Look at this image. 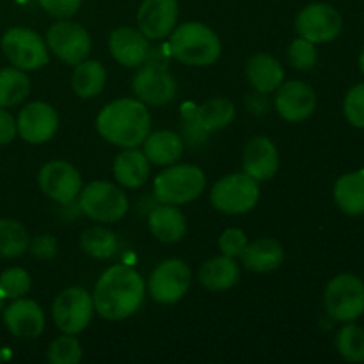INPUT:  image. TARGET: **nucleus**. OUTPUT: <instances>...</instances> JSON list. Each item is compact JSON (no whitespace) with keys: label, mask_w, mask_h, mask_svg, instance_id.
Returning a JSON list of instances; mask_svg holds the SVG:
<instances>
[{"label":"nucleus","mask_w":364,"mask_h":364,"mask_svg":"<svg viewBox=\"0 0 364 364\" xmlns=\"http://www.w3.org/2000/svg\"><path fill=\"white\" fill-rule=\"evenodd\" d=\"M144 294L146 284L137 270L127 265H112L96 281L92 304L102 318L117 322L141 308Z\"/></svg>","instance_id":"nucleus-1"},{"label":"nucleus","mask_w":364,"mask_h":364,"mask_svg":"<svg viewBox=\"0 0 364 364\" xmlns=\"http://www.w3.org/2000/svg\"><path fill=\"white\" fill-rule=\"evenodd\" d=\"M96 130L103 141L119 148H137L151 132V114L134 98L107 103L96 117Z\"/></svg>","instance_id":"nucleus-2"},{"label":"nucleus","mask_w":364,"mask_h":364,"mask_svg":"<svg viewBox=\"0 0 364 364\" xmlns=\"http://www.w3.org/2000/svg\"><path fill=\"white\" fill-rule=\"evenodd\" d=\"M171 55L185 66L205 68L217 63L223 52L219 36L201 21H185L169 34Z\"/></svg>","instance_id":"nucleus-3"},{"label":"nucleus","mask_w":364,"mask_h":364,"mask_svg":"<svg viewBox=\"0 0 364 364\" xmlns=\"http://www.w3.org/2000/svg\"><path fill=\"white\" fill-rule=\"evenodd\" d=\"M206 176L198 166L192 164H171L153 183V192L160 203L166 205H187L203 194Z\"/></svg>","instance_id":"nucleus-4"},{"label":"nucleus","mask_w":364,"mask_h":364,"mask_svg":"<svg viewBox=\"0 0 364 364\" xmlns=\"http://www.w3.org/2000/svg\"><path fill=\"white\" fill-rule=\"evenodd\" d=\"M323 308L336 322H354L364 313V281L354 274H338L323 291Z\"/></svg>","instance_id":"nucleus-5"},{"label":"nucleus","mask_w":364,"mask_h":364,"mask_svg":"<svg viewBox=\"0 0 364 364\" xmlns=\"http://www.w3.org/2000/svg\"><path fill=\"white\" fill-rule=\"evenodd\" d=\"M78 206L89 219L110 224L123 219L128 212V198L119 187L105 180L85 185L78 194Z\"/></svg>","instance_id":"nucleus-6"},{"label":"nucleus","mask_w":364,"mask_h":364,"mask_svg":"<svg viewBox=\"0 0 364 364\" xmlns=\"http://www.w3.org/2000/svg\"><path fill=\"white\" fill-rule=\"evenodd\" d=\"M259 199V185L245 173H233L215 181L210 192L212 206L228 215L251 212Z\"/></svg>","instance_id":"nucleus-7"},{"label":"nucleus","mask_w":364,"mask_h":364,"mask_svg":"<svg viewBox=\"0 0 364 364\" xmlns=\"http://www.w3.org/2000/svg\"><path fill=\"white\" fill-rule=\"evenodd\" d=\"M0 46L7 60L23 71L39 70L50 60L46 41L32 28L11 27L4 32Z\"/></svg>","instance_id":"nucleus-8"},{"label":"nucleus","mask_w":364,"mask_h":364,"mask_svg":"<svg viewBox=\"0 0 364 364\" xmlns=\"http://www.w3.org/2000/svg\"><path fill=\"white\" fill-rule=\"evenodd\" d=\"M95 304L92 295L78 287H70L60 291L52 304V316L55 326L64 334H80L91 323Z\"/></svg>","instance_id":"nucleus-9"},{"label":"nucleus","mask_w":364,"mask_h":364,"mask_svg":"<svg viewBox=\"0 0 364 364\" xmlns=\"http://www.w3.org/2000/svg\"><path fill=\"white\" fill-rule=\"evenodd\" d=\"M46 46L53 55L59 57L63 63L77 66L85 60L91 53V36L77 21L70 18L59 20L46 32Z\"/></svg>","instance_id":"nucleus-10"},{"label":"nucleus","mask_w":364,"mask_h":364,"mask_svg":"<svg viewBox=\"0 0 364 364\" xmlns=\"http://www.w3.org/2000/svg\"><path fill=\"white\" fill-rule=\"evenodd\" d=\"M343 18L336 7L326 2H313L302 7L295 20V31L301 38L315 43H331L341 34Z\"/></svg>","instance_id":"nucleus-11"},{"label":"nucleus","mask_w":364,"mask_h":364,"mask_svg":"<svg viewBox=\"0 0 364 364\" xmlns=\"http://www.w3.org/2000/svg\"><path fill=\"white\" fill-rule=\"evenodd\" d=\"M132 87L139 102L149 107L167 105L176 98L178 92V84L171 71L164 64L151 60H146L142 66H139Z\"/></svg>","instance_id":"nucleus-12"},{"label":"nucleus","mask_w":364,"mask_h":364,"mask_svg":"<svg viewBox=\"0 0 364 364\" xmlns=\"http://www.w3.org/2000/svg\"><path fill=\"white\" fill-rule=\"evenodd\" d=\"M192 283V272L183 259L171 258L159 263L149 276L148 290L159 304H176Z\"/></svg>","instance_id":"nucleus-13"},{"label":"nucleus","mask_w":364,"mask_h":364,"mask_svg":"<svg viewBox=\"0 0 364 364\" xmlns=\"http://www.w3.org/2000/svg\"><path fill=\"white\" fill-rule=\"evenodd\" d=\"M39 188L46 198L66 205L78 198L82 191V176L75 166L64 160H50L39 169Z\"/></svg>","instance_id":"nucleus-14"},{"label":"nucleus","mask_w":364,"mask_h":364,"mask_svg":"<svg viewBox=\"0 0 364 364\" xmlns=\"http://www.w3.org/2000/svg\"><path fill=\"white\" fill-rule=\"evenodd\" d=\"M274 92H276L274 105H276L277 114L288 123H301L315 112L316 92L306 82H283Z\"/></svg>","instance_id":"nucleus-15"},{"label":"nucleus","mask_w":364,"mask_h":364,"mask_svg":"<svg viewBox=\"0 0 364 364\" xmlns=\"http://www.w3.org/2000/svg\"><path fill=\"white\" fill-rule=\"evenodd\" d=\"M18 135L28 144H45L59 128L55 109L45 102H32L20 110L16 119Z\"/></svg>","instance_id":"nucleus-16"},{"label":"nucleus","mask_w":364,"mask_h":364,"mask_svg":"<svg viewBox=\"0 0 364 364\" xmlns=\"http://www.w3.org/2000/svg\"><path fill=\"white\" fill-rule=\"evenodd\" d=\"M178 14V0H142L137 11L139 31L149 41H160L174 31Z\"/></svg>","instance_id":"nucleus-17"},{"label":"nucleus","mask_w":364,"mask_h":364,"mask_svg":"<svg viewBox=\"0 0 364 364\" xmlns=\"http://www.w3.org/2000/svg\"><path fill=\"white\" fill-rule=\"evenodd\" d=\"M4 323L13 336L36 340L45 331V313L32 299H14L4 311Z\"/></svg>","instance_id":"nucleus-18"},{"label":"nucleus","mask_w":364,"mask_h":364,"mask_svg":"<svg viewBox=\"0 0 364 364\" xmlns=\"http://www.w3.org/2000/svg\"><path fill=\"white\" fill-rule=\"evenodd\" d=\"M110 55L124 68H139L149 59V39L139 28L119 27L109 36Z\"/></svg>","instance_id":"nucleus-19"},{"label":"nucleus","mask_w":364,"mask_h":364,"mask_svg":"<svg viewBox=\"0 0 364 364\" xmlns=\"http://www.w3.org/2000/svg\"><path fill=\"white\" fill-rule=\"evenodd\" d=\"M244 173L256 181L272 180L279 169V153L269 137H252L244 148Z\"/></svg>","instance_id":"nucleus-20"},{"label":"nucleus","mask_w":364,"mask_h":364,"mask_svg":"<svg viewBox=\"0 0 364 364\" xmlns=\"http://www.w3.org/2000/svg\"><path fill=\"white\" fill-rule=\"evenodd\" d=\"M245 77L256 92L270 95L283 84L284 70L276 57L259 52L249 57L245 63Z\"/></svg>","instance_id":"nucleus-21"},{"label":"nucleus","mask_w":364,"mask_h":364,"mask_svg":"<svg viewBox=\"0 0 364 364\" xmlns=\"http://www.w3.org/2000/svg\"><path fill=\"white\" fill-rule=\"evenodd\" d=\"M240 259L242 265L252 272H272L284 262V249L276 238L262 237L252 240L251 244L247 242L245 249L242 251Z\"/></svg>","instance_id":"nucleus-22"},{"label":"nucleus","mask_w":364,"mask_h":364,"mask_svg":"<svg viewBox=\"0 0 364 364\" xmlns=\"http://www.w3.org/2000/svg\"><path fill=\"white\" fill-rule=\"evenodd\" d=\"M148 228L156 240L164 244H176L187 233V220L176 205L160 203L149 212Z\"/></svg>","instance_id":"nucleus-23"},{"label":"nucleus","mask_w":364,"mask_h":364,"mask_svg":"<svg viewBox=\"0 0 364 364\" xmlns=\"http://www.w3.org/2000/svg\"><path fill=\"white\" fill-rule=\"evenodd\" d=\"M198 279L206 290L226 291L240 279V267L231 256H215L203 263L198 272Z\"/></svg>","instance_id":"nucleus-24"},{"label":"nucleus","mask_w":364,"mask_h":364,"mask_svg":"<svg viewBox=\"0 0 364 364\" xmlns=\"http://www.w3.org/2000/svg\"><path fill=\"white\" fill-rule=\"evenodd\" d=\"M114 178L124 188H139L149 178V160L137 148H123L114 160Z\"/></svg>","instance_id":"nucleus-25"},{"label":"nucleus","mask_w":364,"mask_h":364,"mask_svg":"<svg viewBox=\"0 0 364 364\" xmlns=\"http://www.w3.org/2000/svg\"><path fill=\"white\" fill-rule=\"evenodd\" d=\"M142 144H144L142 151L153 166L167 167L171 164H176L183 155V141L176 132L159 130L153 134L149 132Z\"/></svg>","instance_id":"nucleus-26"},{"label":"nucleus","mask_w":364,"mask_h":364,"mask_svg":"<svg viewBox=\"0 0 364 364\" xmlns=\"http://www.w3.org/2000/svg\"><path fill=\"white\" fill-rule=\"evenodd\" d=\"M334 203L343 213L359 217L364 213V171L340 176L334 183Z\"/></svg>","instance_id":"nucleus-27"},{"label":"nucleus","mask_w":364,"mask_h":364,"mask_svg":"<svg viewBox=\"0 0 364 364\" xmlns=\"http://www.w3.org/2000/svg\"><path fill=\"white\" fill-rule=\"evenodd\" d=\"M237 116L233 102L226 98H210L196 109L194 123L203 132H217L233 123Z\"/></svg>","instance_id":"nucleus-28"},{"label":"nucleus","mask_w":364,"mask_h":364,"mask_svg":"<svg viewBox=\"0 0 364 364\" xmlns=\"http://www.w3.org/2000/svg\"><path fill=\"white\" fill-rule=\"evenodd\" d=\"M107 82V71L100 60H82L75 66L71 75V87L78 98H95L103 91Z\"/></svg>","instance_id":"nucleus-29"},{"label":"nucleus","mask_w":364,"mask_h":364,"mask_svg":"<svg viewBox=\"0 0 364 364\" xmlns=\"http://www.w3.org/2000/svg\"><path fill=\"white\" fill-rule=\"evenodd\" d=\"M31 92V80L20 68L0 70V107L11 109L25 102Z\"/></svg>","instance_id":"nucleus-30"},{"label":"nucleus","mask_w":364,"mask_h":364,"mask_svg":"<svg viewBox=\"0 0 364 364\" xmlns=\"http://www.w3.org/2000/svg\"><path fill=\"white\" fill-rule=\"evenodd\" d=\"M31 237L21 223L14 219H0V258L13 259L28 251Z\"/></svg>","instance_id":"nucleus-31"},{"label":"nucleus","mask_w":364,"mask_h":364,"mask_svg":"<svg viewBox=\"0 0 364 364\" xmlns=\"http://www.w3.org/2000/svg\"><path fill=\"white\" fill-rule=\"evenodd\" d=\"M80 249L95 259H107L116 255L117 238L103 226H91L80 235Z\"/></svg>","instance_id":"nucleus-32"},{"label":"nucleus","mask_w":364,"mask_h":364,"mask_svg":"<svg viewBox=\"0 0 364 364\" xmlns=\"http://www.w3.org/2000/svg\"><path fill=\"white\" fill-rule=\"evenodd\" d=\"M336 350L345 361L364 363V329L347 322L336 336Z\"/></svg>","instance_id":"nucleus-33"},{"label":"nucleus","mask_w":364,"mask_h":364,"mask_svg":"<svg viewBox=\"0 0 364 364\" xmlns=\"http://www.w3.org/2000/svg\"><path fill=\"white\" fill-rule=\"evenodd\" d=\"M46 359L52 364H78L82 359V345L71 334H64L50 343Z\"/></svg>","instance_id":"nucleus-34"},{"label":"nucleus","mask_w":364,"mask_h":364,"mask_svg":"<svg viewBox=\"0 0 364 364\" xmlns=\"http://www.w3.org/2000/svg\"><path fill=\"white\" fill-rule=\"evenodd\" d=\"M31 290V274L21 267H13L0 274V295L4 299L25 297Z\"/></svg>","instance_id":"nucleus-35"},{"label":"nucleus","mask_w":364,"mask_h":364,"mask_svg":"<svg viewBox=\"0 0 364 364\" xmlns=\"http://www.w3.org/2000/svg\"><path fill=\"white\" fill-rule=\"evenodd\" d=\"M316 59H318V52H316L315 43L308 41L301 36L288 46V60L295 70L309 71L316 64Z\"/></svg>","instance_id":"nucleus-36"},{"label":"nucleus","mask_w":364,"mask_h":364,"mask_svg":"<svg viewBox=\"0 0 364 364\" xmlns=\"http://www.w3.org/2000/svg\"><path fill=\"white\" fill-rule=\"evenodd\" d=\"M343 114L355 128H364V82L354 85L343 102Z\"/></svg>","instance_id":"nucleus-37"},{"label":"nucleus","mask_w":364,"mask_h":364,"mask_svg":"<svg viewBox=\"0 0 364 364\" xmlns=\"http://www.w3.org/2000/svg\"><path fill=\"white\" fill-rule=\"evenodd\" d=\"M247 245V237L242 230L238 228H228L220 233L219 237V249L223 255L231 256V258H238L242 251Z\"/></svg>","instance_id":"nucleus-38"},{"label":"nucleus","mask_w":364,"mask_h":364,"mask_svg":"<svg viewBox=\"0 0 364 364\" xmlns=\"http://www.w3.org/2000/svg\"><path fill=\"white\" fill-rule=\"evenodd\" d=\"M28 251L34 256L36 259H52L55 258L57 252H59V242L53 235L43 233L38 235L36 238H32L31 244H28Z\"/></svg>","instance_id":"nucleus-39"},{"label":"nucleus","mask_w":364,"mask_h":364,"mask_svg":"<svg viewBox=\"0 0 364 364\" xmlns=\"http://www.w3.org/2000/svg\"><path fill=\"white\" fill-rule=\"evenodd\" d=\"M39 6L57 20L75 16L82 6V0H38Z\"/></svg>","instance_id":"nucleus-40"},{"label":"nucleus","mask_w":364,"mask_h":364,"mask_svg":"<svg viewBox=\"0 0 364 364\" xmlns=\"http://www.w3.org/2000/svg\"><path fill=\"white\" fill-rule=\"evenodd\" d=\"M16 134L18 128L14 117L4 107H0V144H9V142H13Z\"/></svg>","instance_id":"nucleus-41"},{"label":"nucleus","mask_w":364,"mask_h":364,"mask_svg":"<svg viewBox=\"0 0 364 364\" xmlns=\"http://www.w3.org/2000/svg\"><path fill=\"white\" fill-rule=\"evenodd\" d=\"M359 70L364 75V48L361 50V55H359Z\"/></svg>","instance_id":"nucleus-42"},{"label":"nucleus","mask_w":364,"mask_h":364,"mask_svg":"<svg viewBox=\"0 0 364 364\" xmlns=\"http://www.w3.org/2000/svg\"><path fill=\"white\" fill-rule=\"evenodd\" d=\"M2 304H4V297L0 295V311H2Z\"/></svg>","instance_id":"nucleus-43"},{"label":"nucleus","mask_w":364,"mask_h":364,"mask_svg":"<svg viewBox=\"0 0 364 364\" xmlns=\"http://www.w3.org/2000/svg\"><path fill=\"white\" fill-rule=\"evenodd\" d=\"M0 361H2V355H0Z\"/></svg>","instance_id":"nucleus-44"}]
</instances>
